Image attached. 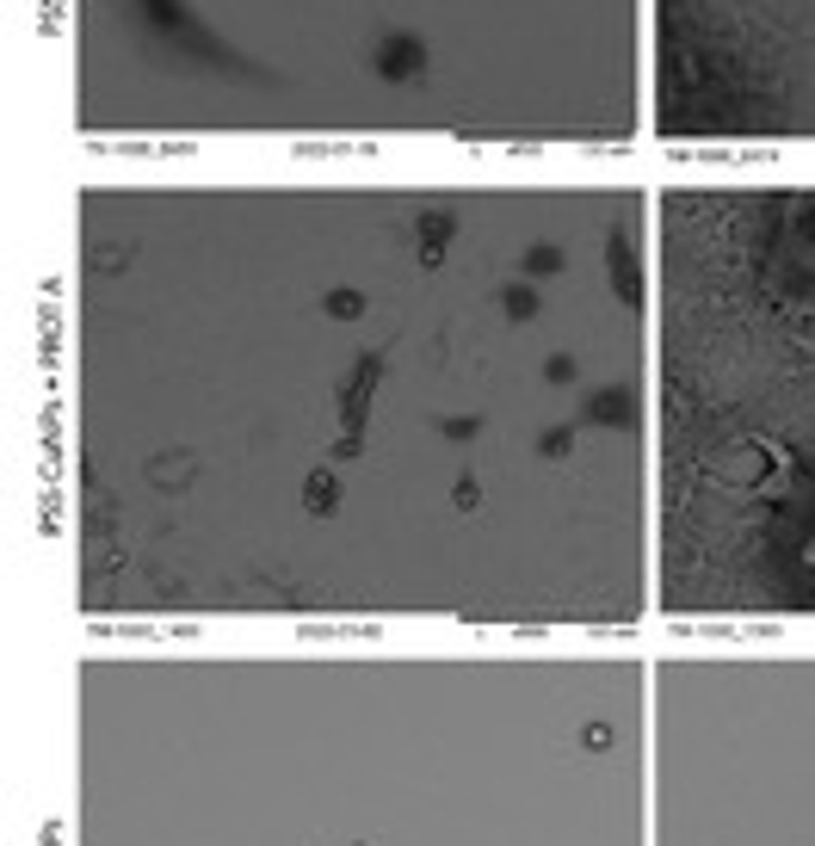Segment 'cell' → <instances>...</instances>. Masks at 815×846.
<instances>
[{"mask_svg": "<svg viewBox=\"0 0 815 846\" xmlns=\"http://www.w3.org/2000/svg\"><path fill=\"white\" fill-rule=\"evenodd\" d=\"M655 630H815V303L661 291Z\"/></svg>", "mask_w": 815, "mask_h": 846, "instance_id": "obj_1", "label": "cell"}]
</instances>
